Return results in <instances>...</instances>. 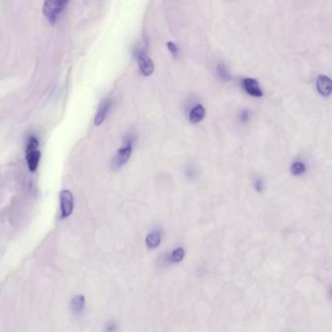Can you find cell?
<instances>
[{
    "label": "cell",
    "mask_w": 332,
    "mask_h": 332,
    "mask_svg": "<svg viewBox=\"0 0 332 332\" xmlns=\"http://www.w3.org/2000/svg\"><path fill=\"white\" fill-rule=\"evenodd\" d=\"M68 5L69 1H65V0H46L43 3L42 12L47 21L54 25L58 22Z\"/></svg>",
    "instance_id": "obj_1"
},
{
    "label": "cell",
    "mask_w": 332,
    "mask_h": 332,
    "mask_svg": "<svg viewBox=\"0 0 332 332\" xmlns=\"http://www.w3.org/2000/svg\"><path fill=\"white\" fill-rule=\"evenodd\" d=\"M132 152H133V143L132 141H129L117 151V153L112 159L111 168L115 171L121 169L131 158Z\"/></svg>",
    "instance_id": "obj_2"
},
{
    "label": "cell",
    "mask_w": 332,
    "mask_h": 332,
    "mask_svg": "<svg viewBox=\"0 0 332 332\" xmlns=\"http://www.w3.org/2000/svg\"><path fill=\"white\" fill-rule=\"evenodd\" d=\"M74 207L73 194L70 190L65 189L60 193V208H61V217L67 218L71 215Z\"/></svg>",
    "instance_id": "obj_3"
},
{
    "label": "cell",
    "mask_w": 332,
    "mask_h": 332,
    "mask_svg": "<svg viewBox=\"0 0 332 332\" xmlns=\"http://www.w3.org/2000/svg\"><path fill=\"white\" fill-rule=\"evenodd\" d=\"M138 63L140 70L144 76H149L154 72V64L145 53L140 52L138 54Z\"/></svg>",
    "instance_id": "obj_4"
},
{
    "label": "cell",
    "mask_w": 332,
    "mask_h": 332,
    "mask_svg": "<svg viewBox=\"0 0 332 332\" xmlns=\"http://www.w3.org/2000/svg\"><path fill=\"white\" fill-rule=\"evenodd\" d=\"M111 104H112L111 100L108 98L105 99L101 103V105H99L98 111L95 115V119H94L95 126H101L105 122V118L109 112V109L111 107Z\"/></svg>",
    "instance_id": "obj_5"
},
{
    "label": "cell",
    "mask_w": 332,
    "mask_h": 332,
    "mask_svg": "<svg viewBox=\"0 0 332 332\" xmlns=\"http://www.w3.org/2000/svg\"><path fill=\"white\" fill-rule=\"evenodd\" d=\"M242 86L244 90L252 97L260 98L263 96V91L261 90L258 82L252 78H245L242 81Z\"/></svg>",
    "instance_id": "obj_6"
},
{
    "label": "cell",
    "mask_w": 332,
    "mask_h": 332,
    "mask_svg": "<svg viewBox=\"0 0 332 332\" xmlns=\"http://www.w3.org/2000/svg\"><path fill=\"white\" fill-rule=\"evenodd\" d=\"M40 158L41 153L38 149L26 150V161L28 164V168L32 173H35L37 170Z\"/></svg>",
    "instance_id": "obj_7"
},
{
    "label": "cell",
    "mask_w": 332,
    "mask_h": 332,
    "mask_svg": "<svg viewBox=\"0 0 332 332\" xmlns=\"http://www.w3.org/2000/svg\"><path fill=\"white\" fill-rule=\"evenodd\" d=\"M316 88L323 97H329L332 90V82L326 75H318L316 78Z\"/></svg>",
    "instance_id": "obj_8"
},
{
    "label": "cell",
    "mask_w": 332,
    "mask_h": 332,
    "mask_svg": "<svg viewBox=\"0 0 332 332\" xmlns=\"http://www.w3.org/2000/svg\"><path fill=\"white\" fill-rule=\"evenodd\" d=\"M206 115V109L202 105H197L192 108V110L189 113V120L190 122L197 124L200 123Z\"/></svg>",
    "instance_id": "obj_9"
},
{
    "label": "cell",
    "mask_w": 332,
    "mask_h": 332,
    "mask_svg": "<svg viewBox=\"0 0 332 332\" xmlns=\"http://www.w3.org/2000/svg\"><path fill=\"white\" fill-rule=\"evenodd\" d=\"M146 245L149 248L157 247L161 243V234L158 231H153L146 237Z\"/></svg>",
    "instance_id": "obj_10"
},
{
    "label": "cell",
    "mask_w": 332,
    "mask_h": 332,
    "mask_svg": "<svg viewBox=\"0 0 332 332\" xmlns=\"http://www.w3.org/2000/svg\"><path fill=\"white\" fill-rule=\"evenodd\" d=\"M85 305V297L82 294L75 295L71 299V309L74 313H80Z\"/></svg>",
    "instance_id": "obj_11"
},
{
    "label": "cell",
    "mask_w": 332,
    "mask_h": 332,
    "mask_svg": "<svg viewBox=\"0 0 332 332\" xmlns=\"http://www.w3.org/2000/svg\"><path fill=\"white\" fill-rule=\"evenodd\" d=\"M306 166L301 161H295L290 166V172L293 175H301L305 173Z\"/></svg>",
    "instance_id": "obj_12"
},
{
    "label": "cell",
    "mask_w": 332,
    "mask_h": 332,
    "mask_svg": "<svg viewBox=\"0 0 332 332\" xmlns=\"http://www.w3.org/2000/svg\"><path fill=\"white\" fill-rule=\"evenodd\" d=\"M184 257V249L182 247H178L176 249H175L173 252H172V260L174 262H179L183 259Z\"/></svg>",
    "instance_id": "obj_13"
},
{
    "label": "cell",
    "mask_w": 332,
    "mask_h": 332,
    "mask_svg": "<svg viewBox=\"0 0 332 332\" xmlns=\"http://www.w3.org/2000/svg\"><path fill=\"white\" fill-rule=\"evenodd\" d=\"M217 73L219 75V77L223 80H230L231 76L229 74L228 70L226 69V67L224 65H218L217 67Z\"/></svg>",
    "instance_id": "obj_14"
},
{
    "label": "cell",
    "mask_w": 332,
    "mask_h": 332,
    "mask_svg": "<svg viewBox=\"0 0 332 332\" xmlns=\"http://www.w3.org/2000/svg\"><path fill=\"white\" fill-rule=\"evenodd\" d=\"M116 323L114 321H108L105 325V331L106 332H114L116 330Z\"/></svg>",
    "instance_id": "obj_15"
},
{
    "label": "cell",
    "mask_w": 332,
    "mask_h": 332,
    "mask_svg": "<svg viewBox=\"0 0 332 332\" xmlns=\"http://www.w3.org/2000/svg\"><path fill=\"white\" fill-rule=\"evenodd\" d=\"M167 46H168V49L171 51V53H172L173 55H177L178 50H177V47H176V45H175V43H173V42H168V43H167Z\"/></svg>",
    "instance_id": "obj_16"
},
{
    "label": "cell",
    "mask_w": 332,
    "mask_h": 332,
    "mask_svg": "<svg viewBox=\"0 0 332 332\" xmlns=\"http://www.w3.org/2000/svg\"><path fill=\"white\" fill-rule=\"evenodd\" d=\"M254 186H255V188H256L257 191H261L262 188H263V183H262L261 180L257 179V180L255 181V183H254Z\"/></svg>",
    "instance_id": "obj_17"
}]
</instances>
